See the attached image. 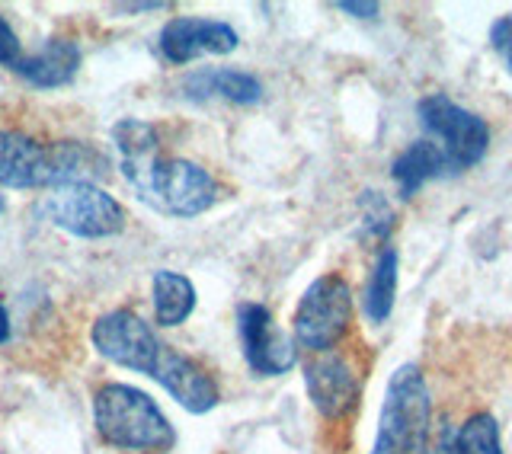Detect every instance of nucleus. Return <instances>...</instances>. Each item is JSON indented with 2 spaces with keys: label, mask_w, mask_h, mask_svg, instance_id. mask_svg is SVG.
I'll return each mask as SVG.
<instances>
[{
  "label": "nucleus",
  "mask_w": 512,
  "mask_h": 454,
  "mask_svg": "<svg viewBox=\"0 0 512 454\" xmlns=\"http://www.w3.org/2000/svg\"><path fill=\"white\" fill-rule=\"evenodd\" d=\"M42 215L61 227L64 234L80 240H106L125 231V208L116 196L93 183L58 186L45 196Z\"/></svg>",
  "instance_id": "obj_6"
},
{
  "label": "nucleus",
  "mask_w": 512,
  "mask_h": 454,
  "mask_svg": "<svg viewBox=\"0 0 512 454\" xmlns=\"http://www.w3.org/2000/svg\"><path fill=\"white\" fill-rule=\"evenodd\" d=\"M7 212V199L4 196H0V215H4Z\"/></svg>",
  "instance_id": "obj_26"
},
{
  "label": "nucleus",
  "mask_w": 512,
  "mask_h": 454,
  "mask_svg": "<svg viewBox=\"0 0 512 454\" xmlns=\"http://www.w3.org/2000/svg\"><path fill=\"white\" fill-rule=\"evenodd\" d=\"M340 10L349 13V16H356V20H375V16H378V4H356V0H343Z\"/></svg>",
  "instance_id": "obj_23"
},
{
  "label": "nucleus",
  "mask_w": 512,
  "mask_h": 454,
  "mask_svg": "<svg viewBox=\"0 0 512 454\" xmlns=\"http://www.w3.org/2000/svg\"><path fill=\"white\" fill-rule=\"evenodd\" d=\"M490 45H493V52L503 58L506 71L512 74V13L500 16V20L490 26Z\"/></svg>",
  "instance_id": "obj_21"
},
{
  "label": "nucleus",
  "mask_w": 512,
  "mask_h": 454,
  "mask_svg": "<svg viewBox=\"0 0 512 454\" xmlns=\"http://www.w3.org/2000/svg\"><path fill=\"white\" fill-rule=\"evenodd\" d=\"M10 339V314H7V307L0 304V346H4Z\"/></svg>",
  "instance_id": "obj_25"
},
{
  "label": "nucleus",
  "mask_w": 512,
  "mask_h": 454,
  "mask_svg": "<svg viewBox=\"0 0 512 454\" xmlns=\"http://www.w3.org/2000/svg\"><path fill=\"white\" fill-rule=\"evenodd\" d=\"M170 4H164V0H154V4H116L112 10L116 13H157V10H167Z\"/></svg>",
  "instance_id": "obj_24"
},
{
  "label": "nucleus",
  "mask_w": 512,
  "mask_h": 454,
  "mask_svg": "<svg viewBox=\"0 0 512 454\" xmlns=\"http://www.w3.org/2000/svg\"><path fill=\"white\" fill-rule=\"evenodd\" d=\"M359 205H362V227H365V234L375 237V240H388L397 218L391 212V205L384 202L381 192H365Z\"/></svg>",
  "instance_id": "obj_19"
},
{
  "label": "nucleus",
  "mask_w": 512,
  "mask_h": 454,
  "mask_svg": "<svg viewBox=\"0 0 512 454\" xmlns=\"http://www.w3.org/2000/svg\"><path fill=\"white\" fill-rule=\"evenodd\" d=\"M93 423L100 439L119 451L164 454L176 445V432L167 413L151 394L132 384L109 381L93 394Z\"/></svg>",
  "instance_id": "obj_3"
},
{
  "label": "nucleus",
  "mask_w": 512,
  "mask_h": 454,
  "mask_svg": "<svg viewBox=\"0 0 512 454\" xmlns=\"http://www.w3.org/2000/svg\"><path fill=\"white\" fill-rule=\"evenodd\" d=\"M180 90L189 100H212V96H221V100L237 103V106H253L263 100L260 80L237 68H199L183 77Z\"/></svg>",
  "instance_id": "obj_12"
},
{
  "label": "nucleus",
  "mask_w": 512,
  "mask_h": 454,
  "mask_svg": "<svg viewBox=\"0 0 512 454\" xmlns=\"http://www.w3.org/2000/svg\"><path fill=\"white\" fill-rule=\"evenodd\" d=\"M416 112H420V125L426 132L445 144V157L452 170H468L484 160L490 148V128L480 116L452 103L445 93L423 96Z\"/></svg>",
  "instance_id": "obj_7"
},
{
  "label": "nucleus",
  "mask_w": 512,
  "mask_h": 454,
  "mask_svg": "<svg viewBox=\"0 0 512 454\" xmlns=\"http://www.w3.org/2000/svg\"><path fill=\"white\" fill-rule=\"evenodd\" d=\"M237 45V29L208 16H173L157 36V52L167 64H189L202 55H231Z\"/></svg>",
  "instance_id": "obj_11"
},
{
  "label": "nucleus",
  "mask_w": 512,
  "mask_h": 454,
  "mask_svg": "<svg viewBox=\"0 0 512 454\" xmlns=\"http://www.w3.org/2000/svg\"><path fill=\"white\" fill-rule=\"evenodd\" d=\"M112 144L122 160H135V157H148L160 148L157 128L144 119H122L112 125Z\"/></svg>",
  "instance_id": "obj_17"
},
{
  "label": "nucleus",
  "mask_w": 512,
  "mask_h": 454,
  "mask_svg": "<svg viewBox=\"0 0 512 454\" xmlns=\"http://www.w3.org/2000/svg\"><path fill=\"white\" fill-rule=\"evenodd\" d=\"M151 298H154V317L160 327H180L196 311V285H192L183 272L157 269L151 279Z\"/></svg>",
  "instance_id": "obj_15"
},
{
  "label": "nucleus",
  "mask_w": 512,
  "mask_h": 454,
  "mask_svg": "<svg viewBox=\"0 0 512 454\" xmlns=\"http://www.w3.org/2000/svg\"><path fill=\"white\" fill-rule=\"evenodd\" d=\"M20 61H23V45H20V39H16L13 26L7 23V16L0 13V64L16 71L20 68Z\"/></svg>",
  "instance_id": "obj_20"
},
{
  "label": "nucleus",
  "mask_w": 512,
  "mask_h": 454,
  "mask_svg": "<svg viewBox=\"0 0 512 454\" xmlns=\"http://www.w3.org/2000/svg\"><path fill=\"white\" fill-rule=\"evenodd\" d=\"M426 454H461L458 451V429L448 423V419H442V426L436 432V439L429 442V451Z\"/></svg>",
  "instance_id": "obj_22"
},
{
  "label": "nucleus",
  "mask_w": 512,
  "mask_h": 454,
  "mask_svg": "<svg viewBox=\"0 0 512 454\" xmlns=\"http://www.w3.org/2000/svg\"><path fill=\"white\" fill-rule=\"evenodd\" d=\"M352 288L340 272L317 275L304 288V295L292 317V339L295 346L308 349L311 355L330 352L343 343L352 323Z\"/></svg>",
  "instance_id": "obj_5"
},
{
  "label": "nucleus",
  "mask_w": 512,
  "mask_h": 454,
  "mask_svg": "<svg viewBox=\"0 0 512 454\" xmlns=\"http://www.w3.org/2000/svg\"><path fill=\"white\" fill-rule=\"evenodd\" d=\"M58 148L13 128H0V189H58Z\"/></svg>",
  "instance_id": "obj_10"
},
{
  "label": "nucleus",
  "mask_w": 512,
  "mask_h": 454,
  "mask_svg": "<svg viewBox=\"0 0 512 454\" xmlns=\"http://www.w3.org/2000/svg\"><path fill=\"white\" fill-rule=\"evenodd\" d=\"M237 333H240V346H244V359L256 375L279 378L298 365L295 339L276 327L269 307L256 301L237 304Z\"/></svg>",
  "instance_id": "obj_8"
},
{
  "label": "nucleus",
  "mask_w": 512,
  "mask_h": 454,
  "mask_svg": "<svg viewBox=\"0 0 512 454\" xmlns=\"http://www.w3.org/2000/svg\"><path fill=\"white\" fill-rule=\"evenodd\" d=\"M448 170V157L439 144L432 141H413L410 148L394 160L391 167V176L400 189V196L404 199H413L416 192H420L429 180H439Z\"/></svg>",
  "instance_id": "obj_14"
},
{
  "label": "nucleus",
  "mask_w": 512,
  "mask_h": 454,
  "mask_svg": "<svg viewBox=\"0 0 512 454\" xmlns=\"http://www.w3.org/2000/svg\"><path fill=\"white\" fill-rule=\"evenodd\" d=\"M458 451L461 454H503L496 419L490 413H474L468 423L458 426Z\"/></svg>",
  "instance_id": "obj_18"
},
{
  "label": "nucleus",
  "mask_w": 512,
  "mask_h": 454,
  "mask_svg": "<svg viewBox=\"0 0 512 454\" xmlns=\"http://www.w3.org/2000/svg\"><path fill=\"white\" fill-rule=\"evenodd\" d=\"M90 343L106 362L157 381L186 413L202 416L218 407L221 394L215 378L199 362H192L189 355L176 352L170 343H164L154 333L151 323L141 320L135 311L119 307V311L96 317L90 330Z\"/></svg>",
  "instance_id": "obj_1"
},
{
  "label": "nucleus",
  "mask_w": 512,
  "mask_h": 454,
  "mask_svg": "<svg viewBox=\"0 0 512 454\" xmlns=\"http://www.w3.org/2000/svg\"><path fill=\"white\" fill-rule=\"evenodd\" d=\"M397 269H400L397 250L394 247H381L375 266H372V279H368V288H365V317L372 323H384L394 311Z\"/></svg>",
  "instance_id": "obj_16"
},
{
  "label": "nucleus",
  "mask_w": 512,
  "mask_h": 454,
  "mask_svg": "<svg viewBox=\"0 0 512 454\" xmlns=\"http://www.w3.org/2000/svg\"><path fill=\"white\" fill-rule=\"evenodd\" d=\"M432 442V400L420 365H400L388 378L372 454H426Z\"/></svg>",
  "instance_id": "obj_4"
},
{
  "label": "nucleus",
  "mask_w": 512,
  "mask_h": 454,
  "mask_svg": "<svg viewBox=\"0 0 512 454\" xmlns=\"http://www.w3.org/2000/svg\"><path fill=\"white\" fill-rule=\"evenodd\" d=\"M304 387L314 403V410L336 423L356 410L362 397V375L343 352H320L304 362Z\"/></svg>",
  "instance_id": "obj_9"
},
{
  "label": "nucleus",
  "mask_w": 512,
  "mask_h": 454,
  "mask_svg": "<svg viewBox=\"0 0 512 454\" xmlns=\"http://www.w3.org/2000/svg\"><path fill=\"white\" fill-rule=\"evenodd\" d=\"M122 176L135 199L167 218H199L221 199V186L196 160L148 157L122 160Z\"/></svg>",
  "instance_id": "obj_2"
},
{
  "label": "nucleus",
  "mask_w": 512,
  "mask_h": 454,
  "mask_svg": "<svg viewBox=\"0 0 512 454\" xmlns=\"http://www.w3.org/2000/svg\"><path fill=\"white\" fill-rule=\"evenodd\" d=\"M80 71V48L71 39H48L36 55H23L20 74L26 84L36 90H58L68 87Z\"/></svg>",
  "instance_id": "obj_13"
}]
</instances>
